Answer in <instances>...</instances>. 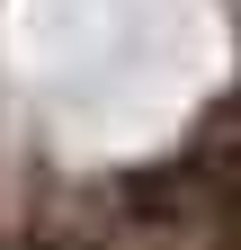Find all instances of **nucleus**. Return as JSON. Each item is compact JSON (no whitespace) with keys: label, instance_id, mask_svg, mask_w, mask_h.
Returning a JSON list of instances; mask_svg holds the SVG:
<instances>
[{"label":"nucleus","instance_id":"1","mask_svg":"<svg viewBox=\"0 0 241 250\" xmlns=\"http://www.w3.org/2000/svg\"><path fill=\"white\" fill-rule=\"evenodd\" d=\"M197 170V206L215 214V224L241 241V143H223V152H205V161H188Z\"/></svg>","mask_w":241,"mask_h":250}]
</instances>
